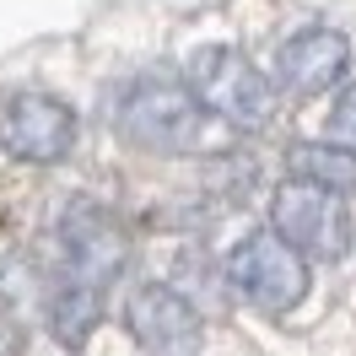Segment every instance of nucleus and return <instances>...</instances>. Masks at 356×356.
Wrapping results in <instances>:
<instances>
[{
	"instance_id": "nucleus-1",
	"label": "nucleus",
	"mask_w": 356,
	"mask_h": 356,
	"mask_svg": "<svg viewBox=\"0 0 356 356\" xmlns=\"http://www.w3.org/2000/svg\"><path fill=\"white\" fill-rule=\"evenodd\" d=\"M270 232L286 238L302 259H346L351 254V211L340 189H324L313 178H286L270 200Z\"/></svg>"
},
{
	"instance_id": "nucleus-2",
	"label": "nucleus",
	"mask_w": 356,
	"mask_h": 356,
	"mask_svg": "<svg viewBox=\"0 0 356 356\" xmlns=\"http://www.w3.org/2000/svg\"><path fill=\"white\" fill-rule=\"evenodd\" d=\"M189 92L211 119H222L232 130H259L275 113V87L238 49H200L189 65Z\"/></svg>"
},
{
	"instance_id": "nucleus-3",
	"label": "nucleus",
	"mask_w": 356,
	"mask_h": 356,
	"mask_svg": "<svg viewBox=\"0 0 356 356\" xmlns=\"http://www.w3.org/2000/svg\"><path fill=\"white\" fill-rule=\"evenodd\" d=\"M205 119L211 113L184 81H135L119 97V130L146 152H195L205 140Z\"/></svg>"
},
{
	"instance_id": "nucleus-4",
	"label": "nucleus",
	"mask_w": 356,
	"mask_h": 356,
	"mask_svg": "<svg viewBox=\"0 0 356 356\" xmlns=\"http://www.w3.org/2000/svg\"><path fill=\"white\" fill-rule=\"evenodd\" d=\"M124 254H130V238L103 205L76 200L60 216V286L97 297L124 270Z\"/></svg>"
},
{
	"instance_id": "nucleus-5",
	"label": "nucleus",
	"mask_w": 356,
	"mask_h": 356,
	"mask_svg": "<svg viewBox=\"0 0 356 356\" xmlns=\"http://www.w3.org/2000/svg\"><path fill=\"white\" fill-rule=\"evenodd\" d=\"M227 281H232L238 297H248L254 308L286 313L308 297V259H302L286 238H275L270 227H259V232H248L243 243L227 254Z\"/></svg>"
},
{
	"instance_id": "nucleus-6",
	"label": "nucleus",
	"mask_w": 356,
	"mask_h": 356,
	"mask_svg": "<svg viewBox=\"0 0 356 356\" xmlns=\"http://www.w3.org/2000/svg\"><path fill=\"white\" fill-rule=\"evenodd\" d=\"M0 146L17 162H60L76 146V113L49 92H17L0 103Z\"/></svg>"
},
{
	"instance_id": "nucleus-7",
	"label": "nucleus",
	"mask_w": 356,
	"mask_h": 356,
	"mask_svg": "<svg viewBox=\"0 0 356 356\" xmlns=\"http://www.w3.org/2000/svg\"><path fill=\"white\" fill-rule=\"evenodd\" d=\"M124 324L140 340V351L152 356H200L205 324L195 313V302L173 286H140L124 308Z\"/></svg>"
},
{
	"instance_id": "nucleus-8",
	"label": "nucleus",
	"mask_w": 356,
	"mask_h": 356,
	"mask_svg": "<svg viewBox=\"0 0 356 356\" xmlns=\"http://www.w3.org/2000/svg\"><path fill=\"white\" fill-rule=\"evenodd\" d=\"M346 70H351V44L330 27H302L275 54V76L291 92H330L334 81H346Z\"/></svg>"
},
{
	"instance_id": "nucleus-9",
	"label": "nucleus",
	"mask_w": 356,
	"mask_h": 356,
	"mask_svg": "<svg viewBox=\"0 0 356 356\" xmlns=\"http://www.w3.org/2000/svg\"><path fill=\"white\" fill-rule=\"evenodd\" d=\"M291 178H313L324 189H346L356 184V156L340 146H297L291 152Z\"/></svg>"
},
{
	"instance_id": "nucleus-10",
	"label": "nucleus",
	"mask_w": 356,
	"mask_h": 356,
	"mask_svg": "<svg viewBox=\"0 0 356 356\" xmlns=\"http://www.w3.org/2000/svg\"><path fill=\"white\" fill-rule=\"evenodd\" d=\"M330 146L356 156V81L334 97V108H330Z\"/></svg>"
}]
</instances>
